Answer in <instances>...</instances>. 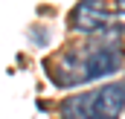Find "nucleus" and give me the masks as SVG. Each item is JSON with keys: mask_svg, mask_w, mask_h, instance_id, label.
Listing matches in <instances>:
<instances>
[{"mask_svg": "<svg viewBox=\"0 0 125 119\" xmlns=\"http://www.w3.org/2000/svg\"><path fill=\"white\" fill-rule=\"evenodd\" d=\"M108 23L105 0H79L73 9V26L79 32H99Z\"/></svg>", "mask_w": 125, "mask_h": 119, "instance_id": "3", "label": "nucleus"}, {"mask_svg": "<svg viewBox=\"0 0 125 119\" xmlns=\"http://www.w3.org/2000/svg\"><path fill=\"white\" fill-rule=\"evenodd\" d=\"M119 64H122L119 50H114V47H99V50L90 52V55L84 58V64H82V70H84V81H96V79L114 76V73L119 70Z\"/></svg>", "mask_w": 125, "mask_h": 119, "instance_id": "2", "label": "nucleus"}, {"mask_svg": "<svg viewBox=\"0 0 125 119\" xmlns=\"http://www.w3.org/2000/svg\"><path fill=\"white\" fill-rule=\"evenodd\" d=\"M67 110H76V116L82 119H119L125 110V87L122 84H105L96 93L67 102Z\"/></svg>", "mask_w": 125, "mask_h": 119, "instance_id": "1", "label": "nucleus"}, {"mask_svg": "<svg viewBox=\"0 0 125 119\" xmlns=\"http://www.w3.org/2000/svg\"><path fill=\"white\" fill-rule=\"evenodd\" d=\"M119 12H122V15H125V0H119Z\"/></svg>", "mask_w": 125, "mask_h": 119, "instance_id": "4", "label": "nucleus"}]
</instances>
